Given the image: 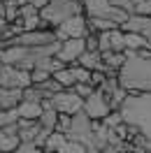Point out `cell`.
<instances>
[{
    "label": "cell",
    "mask_w": 151,
    "mask_h": 153,
    "mask_svg": "<svg viewBox=\"0 0 151 153\" xmlns=\"http://www.w3.org/2000/svg\"><path fill=\"white\" fill-rule=\"evenodd\" d=\"M126 53V65L119 72V81L121 86L132 93V91H140V93H151V58L149 60H142L137 58L132 51H123Z\"/></svg>",
    "instance_id": "6da1fadb"
},
{
    "label": "cell",
    "mask_w": 151,
    "mask_h": 153,
    "mask_svg": "<svg viewBox=\"0 0 151 153\" xmlns=\"http://www.w3.org/2000/svg\"><path fill=\"white\" fill-rule=\"evenodd\" d=\"M121 116L126 123L137 125L142 134L151 137V93L128 95L121 107Z\"/></svg>",
    "instance_id": "7a4b0ae2"
},
{
    "label": "cell",
    "mask_w": 151,
    "mask_h": 153,
    "mask_svg": "<svg viewBox=\"0 0 151 153\" xmlns=\"http://www.w3.org/2000/svg\"><path fill=\"white\" fill-rule=\"evenodd\" d=\"M79 14L86 16V10H84V2L81 0H51L47 7L40 12V19L51 23V28H58L65 19L79 16Z\"/></svg>",
    "instance_id": "3957f363"
},
{
    "label": "cell",
    "mask_w": 151,
    "mask_h": 153,
    "mask_svg": "<svg viewBox=\"0 0 151 153\" xmlns=\"http://www.w3.org/2000/svg\"><path fill=\"white\" fill-rule=\"evenodd\" d=\"M51 105L56 109L58 114H67V116H75L77 111L84 109V100L75 93V88H65L56 95L51 97Z\"/></svg>",
    "instance_id": "277c9868"
},
{
    "label": "cell",
    "mask_w": 151,
    "mask_h": 153,
    "mask_svg": "<svg viewBox=\"0 0 151 153\" xmlns=\"http://www.w3.org/2000/svg\"><path fill=\"white\" fill-rule=\"evenodd\" d=\"M56 30H26L14 37V47H49V44H56Z\"/></svg>",
    "instance_id": "5b68a950"
},
{
    "label": "cell",
    "mask_w": 151,
    "mask_h": 153,
    "mask_svg": "<svg viewBox=\"0 0 151 153\" xmlns=\"http://www.w3.org/2000/svg\"><path fill=\"white\" fill-rule=\"evenodd\" d=\"M28 86H33L28 70H21L14 65L0 67V88H28Z\"/></svg>",
    "instance_id": "8992f818"
},
{
    "label": "cell",
    "mask_w": 151,
    "mask_h": 153,
    "mask_svg": "<svg viewBox=\"0 0 151 153\" xmlns=\"http://www.w3.org/2000/svg\"><path fill=\"white\" fill-rule=\"evenodd\" d=\"M86 35H88V23H86L84 14L70 16V19H65L56 28V39L58 42H65V39H70V37H86Z\"/></svg>",
    "instance_id": "52a82bcc"
},
{
    "label": "cell",
    "mask_w": 151,
    "mask_h": 153,
    "mask_svg": "<svg viewBox=\"0 0 151 153\" xmlns=\"http://www.w3.org/2000/svg\"><path fill=\"white\" fill-rule=\"evenodd\" d=\"M84 111L93 121H105V116L112 114V107H109V100H107V95H105L102 91L98 88L93 95L88 97V100H84Z\"/></svg>",
    "instance_id": "ba28073f"
},
{
    "label": "cell",
    "mask_w": 151,
    "mask_h": 153,
    "mask_svg": "<svg viewBox=\"0 0 151 153\" xmlns=\"http://www.w3.org/2000/svg\"><path fill=\"white\" fill-rule=\"evenodd\" d=\"M84 51H86L84 37H70L65 42H61V51L56 53V58H61L65 65H77V60Z\"/></svg>",
    "instance_id": "9c48e42d"
},
{
    "label": "cell",
    "mask_w": 151,
    "mask_h": 153,
    "mask_svg": "<svg viewBox=\"0 0 151 153\" xmlns=\"http://www.w3.org/2000/svg\"><path fill=\"white\" fill-rule=\"evenodd\" d=\"M123 33H137V35H144L149 37L151 35V16H144V14H130L128 21L121 26Z\"/></svg>",
    "instance_id": "30bf717a"
},
{
    "label": "cell",
    "mask_w": 151,
    "mask_h": 153,
    "mask_svg": "<svg viewBox=\"0 0 151 153\" xmlns=\"http://www.w3.org/2000/svg\"><path fill=\"white\" fill-rule=\"evenodd\" d=\"M23 102V88H0V109H16Z\"/></svg>",
    "instance_id": "8fae6325"
},
{
    "label": "cell",
    "mask_w": 151,
    "mask_h": 153,
    "mask_svg": "<svg viewBox=\"0 0 151 153\" xmlns=\"http://www.w3.org/2000/svg\"><path fill=\"white\" fill-rule=\"evenodd\" d=\"M40 130H42L40 121L19 118V139H21V142H33V144H35V139H37Z\"/></svg>",
    "instance_id": "7c38bea8"
},
{
    "label": "cell",
    "mask_w": 151,
    "mask_h": 153,
    "mask_svg": "<svg viewBox=\"0 0 151 153\" xmlns=\"http://www.w3.org/2000/svg\"><path fill=\"white\" fill-rule=\"evenodd\" d=\"M77 65L86 67V70H91V72H95V70H102V53L100 51H84L81 56H79V60H77Z\"/></svg>",
    "instance_id": "4fadbf2b"
},
{
    "label": "cell",
    "mask_w": 151,
    "mask_h": 153,
    "mask_svg": "<svg viewBox=\"0 0 151 153\" xmlns=\"http://www.w3.org/2000/svg\"><path fill=\"white\" fill-rule=\"evenodd\" d=\"M84 2V10H86V16H107L109 12V0H81Z\"/></svg>",
    "instance_id": "5bb4252c"
},
{
    "label": "cell",
    "mask_w": 151,
    "mask_h": 153,
    "mask_svg": "<svg viewBox=\"0 0 151 153\" xmlns=\"http://www.w3.org/2000/svg\"><path fill=\"white\" fill-rule=\"evenodd\" d=\"M102 65L109 67V70L121 72V67L126 65V53H121V51H105L102 53Z\"/></svg>",
    "instance_id": "9a60e30c"
},
{
    "label": "cell",
    "mask_w": 151,
    "mask_h": 153,
    "mask_svg": "<svg viewBox=\"0 0 151 153\" xmlns=\"http://www.w3.org/2000/svg\"><path fill=\"white\" fill-rule=\"evenodd\" d=\"M40 116H42V105H37V102H21L19 105V118L40 121Z\"/></svg>",
    "instance_id": "2e32d148"
},
{
    "label": "cell",
    "mask_w": 151,
    "mask_h": 153,
    "mask_svg": "<svg viewBox=\"0 0 151 153\" xmlns=\"http://www.w3.org/2000/svg\"><path fill=\"white\" fill-rule=\"evenodd\" d=\"M19 134H2L0 132V153H14L19 149Z\"/></svg>",
    "instance_id": "e0dca14e"
},
{
    "label": "cell",
    "mask_w": 151,
    "mask_h": 153,
    "mask_svg": "<svg viewBox=\"0 0 151 153\" xmlns=\"http://www.w3.org/2000/svg\"><path fill=\"white\" fill-rule=\"evenodd\" d=\"M54 79H56L58 84L63 88H72L77 84V79H75V72H72V67L67 65V67H63V70H58L56 74H54Z\"/></svg>",
    "instance_id": "ac0fdd59"
},
{
    "label": "cell",
    "mask_w": 151,
    "mask_h": 153,
    "mask_svg": "<svg viewBox=\"0 0 151 153\" xmlns=\"http://www.w3.org/2000/svg\"><path fill=\"white\" fill-rule=\"evenodd\" d=\"M149 47V42L144 35H137V33H126V49L128 51H140V49Z\"/></svg>",
    "instance_id": "d6986e66"
},
{
    "label": "cell",
    "mask_w": 151,
    "mask_h": 153,
    "mask_svg": "<svg viewBox=\"0 0 151 153\" xmlns=\"http://www.w3.org/2000/svg\"><path fill=\"white\" fill-rule=\"evenodd\" d=\"M63 144H65V134L54 130V132L49 134V139L44 142L42 149H44V153H54V151H61V146H63Z\"/></svg>",
    "instance_id": "ffe728a7"
},
{
    "label": "cell",
    "mask_w": 151,
    "mask_h": 153,
    "mask_svg": "<svg viewBox=\"0 0 151 153\" xmlns=\"http://www.w3.org/2000/svg\"><path fill=\"white\" fill-rule=\"evenodd\" d=\"M109 44H112V51H126V33L121 28L109 30Z\"/></svg>",
    "instance_id": "44dd1931"
},
{
    "label": "cell",
    "mask_w": 151,
    "mask_h": 153,
    "mask_svg": "<svg viewBox=\"0 0 151 153\" xmlns=\"http://www.w3.org/2000/svg\"><path fill=\"white\" fill-rule=\"evenodd\" d=\"M42 100H44V93L37 86L23 88V102H37V105H42Z\"/></svg>",
    "instance_id": "7402d4cb"
},
{
    "label": "cell",
    "mask_w": 151,
    "mask_h": 153,
    "mask_svg": "<svg viewBox=\"0 0 151 153\" xmlns=\"http://www.w3.org/2000/svg\"><path fill=\"white\" fill-rule=\"evenodd\" d=\"M51 72L49 70H40V67H35V70H30V81H33V86H40V84H44L47 79H51Z\"/></svg>",
    "instance_id": "603a6c76"
},
{
    "label": "cell",
    "mask_w": 151,
    "mask_h": 153,
    "mask_svg": "<svg viewBox=\"0 0 151 153\" xmlns=\"http://www.w3.org/2000/svg\"><path fill=\"white\" fill-rule=\"evenodd\" d=\"M19 121V107L16 109H0V128L7 123H16Z\"/></svg>",
    "instance_id": "cb8c5ba5"
},
{
    "label": "cell",
    "mask_w": 151,
    "mask_h": 153,
    "mask_svg": "<svg viewBox=\"0 0 151 153\" xmlns=\"http://www.w3.org/2000/svg\"><path fill=\"white\" fill-rule=\"evenodd\" d=\"M72 67V72H75V79L77 84H91V70H86L81 65H70Z\"/></svg>",
    "instance_id": "d4e9b609"
},
{
    "label": "cell",
    "mask_w": 151,
    "mask_h": 153,
    "mask_svg": "<svg viewBox=\"0 0 151 153\" xmlns=\"http://www.w3.org/2000/svg\"><path fill=\"white\" fill-rule=\"evenodd\" d=\"M58 153H88V151H86V146H84V144L65 139V144L61 146V151H58Z\"/></svg>",
    "instance_id": "484cf974"
},
{
    "label": "cell",
    "mask_w": 151,
    "mask_h": 153,
    "mask_svg": "<svg viewBox=\"0 0 151 153\" xmlns=\"http://www.w3.org/2000/svg\"><path fill=\"white\" fill-rule=\"evenodd\" d=\"M109 5L123 10L126 14H135V5H137V0H109Z\"/></svg>",
    "instance_id": "4316f807"
},
{
    "label": "cell",
    "mask_w": 151,
    "mask_h": 153,
    "mask_svg": "<svg viewBox=\"0 0 151 153\" xmlns=\"http://www.w3.org/2000/svg\"><path fill=\"white\" fill-rule=\"evenodd\" d=\"M72 88H75V93L81 97V100H88V97H91L95 91H98V88H93L91 84H75Z\"/></svg>",
    "instance_id": "83f0119b"
},
{
    "label": "cell",
    "mask_w": 151,
    "mask_h": 153,
    "mask_svg": "<svg viewBox=\"0 0 151 153\" xmlns=\"http://www.w3.org/2000/svg\"><path fill=\"white\" fill-rule=\"evenodd\" d=\"M121 123H123L121 111H112V114L105 116V121H102V125H105V128H109V130H114L116 125H121Z\"/></svg>",
    "instance_id": "f1b7e54d"
},
{
    "label": "cell",
    "mask_w": 151,
    "mask_h": 153,
    "mask_svg": "<svg viewBox=\"0 0 151 153\" xmlns=\"http://www.w3.org/2000/svg\"><path fill=\"white\" fill-rule=\"evenodd\" d=\"M70 125H72V116H67V114H58L56 132H63V134H67V132H70Z\"/></svg>",
    "instance_id": "f546056e"
},
{
    "label": "cell",
    "mask_w": 151,
    "mask_h": 153,
    "mask_svg": "<svg viewBox=\"0 0 151 153\" xmlns=\"http://www.w3.org/2000/svg\"><path fill=\"white\" fill-rule=\"evenodd\" d=\"M14 153H44V149L37 146V144H33V142H21Z\"/></svg>",
    "instance_id": "4dcf8cb0"
},
{
    "label": "cell",
    "mask_w": 151,
    "mask_h": 153,
    "mask_svg": "<svg viewBox=\"0 0 151 153\" xmlns=\"http://www.w3.org/2000/svg\"><path fill=\"white\" fill-rule=\"evenodd\" d=\"M40 23H42V19H40V14H33V16H26V19H23V33H26V30H40Z\"/></svg>",
    "instance_id": "1f68e13d"
},
{
    "label": "cell",
    "mask_w": 151,
    "mask_h": 153,
    "mask_svg": "<svg viewBox=\"0 0 151 153\" xmlns=\"http://www.w3.org/2000/svg\"><path fill=\"white\" fill-rule=\"evenodd\" d=\"M135 14L151 16V0H137V5H135Z\"/></svg>",
    "instance_id": "d6a6232c"
},
{
    "label": "cell",
    "mask_w": 151,
    "mask_h": 153,
    "mask_svg": "<svg viewBox=\"0 0 151 153\" xmlns=\"http://www.w3.org/2000/svg\"><path fill=\"white\" fill-rule=\"evenodd\" d=\"M105 79H107V76H105L102 70H95V72H91V86H93V88H100L105 84Z\"/></svg>",
    "instance_id": "836d02e7"
},
{
    "label": "cell",
    "mask_w": 151,
    "mask_h": 153,
    "mask_svg": "<svg viewBox=\"0 0 151 153\" xmlns=\"http://www.w3.org/2000/svg\"><path fill=\"white\" fill-rule=\"evenodd\" d=\"M84 44H86V51H98V33H88L84 37Z\"/></svg>",
    "instance_id": "e575fe53"
},
{
    "label": "cell",
    "mask_w": 151,
    "mask_h": 153,
    "mask_svg": "<svg viewBox=\"0 0 151 153\" xmlns=\"http://www.w3.org/2000/svg\"><path fill=\"white\" fill-rule=\"evenodd\" d=\"M5 19H7V23H14V21L19 19V5L5 7Z\"/></svg>",
    "instance_id": "d590c367"
},
{
    "label": "cell",
    "mask_w": 151,
    "mask_h": 153,
    "mask_svg": "<svg viewBox=\"0 0 151 153\" xmlns=\"http://www.w3.org/2000/svg\"><path fill=\"white\" fill-rule=\"evenodd\" d=\"M0 132H2V134H19V121H16V123L2 125V128H0Z\"/></svg>",
    "instance_id": "8d00e7d4"
},
{
    "label": "cell",
    "mask_w": 151,
    "mask_h": 153,
    "mask_svg": "<svg viewBox=\"0 0 151 153\" xmlns=\"http://www.w3.org/2000/svg\"><path fill=\"white\" fill-rule=\"evenodd\" d=\"M49 2H51V0H30V5H33V7H37L40 12L44 10V7H47Z\"/></svg>",
    "instance_id": "74e56055"
},
{
    "label": "cell",
    "mask_w": 151,
    "mask_h": 153,
    "mask_svg": "<svg viewBox=\"0 0 151 153\" xmlns=\"http://www.w3.org/2000/svg\"><path fill=\"white\" fill-rule=\"evenodd\" d=\"M2 2H5V7H12V5H16L19 0H2Z\"/></svg>",
    "instance_id": "f35d334b"
},
{
    "label": "cell",
    "mask_w": 151,
    "mask_h": 153,
    "mask_svg": "<svg viewBox=\"0 0 151 153\" xmlns=\"http://www.w3.org/2000/svg\"><path fill=\"white\" fill-rule=\"evenodd\" d=\"M0 16H5V2L0 0Z\"/></svg>",
    "instance_id": "ab89813d"
},
{
    "label": "cell",
    "mask_w": 151,
    "mask_h": 153,
    "mask_svg": "<svg viewBox=\"0 0 151 153\" xmlns=\"http://www.w3.org/2000/svg\"><path fill=\"white\" fill-rule=\"evenodd\" d=\"M147 42H149V47H151V35H149V37H147Z\"/></svg>",
    "instance_id": "60d3db41"
},
{
    "label": "cell",
    "mask_w": 151,
    "mask_h": 153,
    "mask_svg": "<svg viewBox=\"0 0 151 153\" xmlns=\"http://www.w3.org/2000/svg\"><path fill=\"white\" fill-rule=\"evenodd\" d=\"M0 67H2V60H0Z\"/></svg>",
    "instance_id": "b9f144b4"
},
{
    "label": "cell",
    "mask_w": 151,
    "mask_h": 153,
    "mask_svg": "<svg viewBox=\"0 0 151 153\" xmlns=\"http://www.w3.org/2000/svg\"><path fill=\"white\" fill-rule=\"evenodd\" d=\"M54 153H58V151H54Z\"/></svg>",
    "instance_id": "7bdbcfd3"
}]
</instances>
